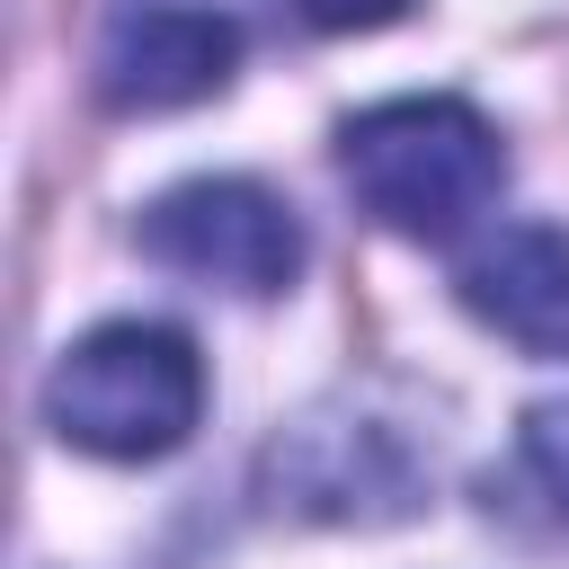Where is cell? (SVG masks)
<instances>
[{
    "label": "cell",
    "mask_w": 569,
    "mask_h": 569,
    "mask_svg": "<svg viewBox=\"0 0 569 569\" xmlns=\"http://www.w3.org/2000/svg\"><path fill=\"white\" fill-rule=\"evenodd\" d=\"M204 418V356L169 320H98L44 373V427L89 462H160Z\"/></svg>",
    "instance_id": "1"
},
{
    "label": "cell",
    "mask_w": 569,
    "mask_h": 569,
    "mask_svg": "<svg viewBox=\"0 0 569 569\" xmlns=\"http://www.w3.org/2000/svg\"><path fill=\"white\" fill-rule=\"evenodd\" d=\"M338 169L382 231L453 240L471 213H489L507 151L471 98H382L338 124Z\"/></svg>",
    "instance_id": "2"
},
{
    "label": "cell",
    "mask_w": 569,
    "mask_h": 569,
    "mask_svg": "<svg viewBox=\"0 0 569 569\" xmlns=\"http://www.w3.org/2000/svg\"><path fill=\"white\" fill-rule=\"evenodd\" d=\"M427 445L400 418H373L365 400H329L311 418H293L267 453L276 507L293 516H329V525H391L427 498Z\"/></svg>",
    "instance_id": "3"
},
{
    "label": "cell",
    "mask_w": 569,
    "mask_h": 569,
    "mask_svg": "<svg viewBox=\"0 0 569 569\" xmlns=\"http://www.w3.org/2000/svg\"><path fill=\"white\" fill-rule=\"evenodd\" d=\"M133 240L169 276L222 284V293H284L302 276V222L258 178H187V187L142 204Z\"/></svg>",
    "instance_id": "4"
},
{
    "label": "cell",
    "mask_w": 569,
    "mask_h": 569,
    "mask_svg": "<svg viewBox=\"0 0 569 569\" xmlns=\"http://www.w3.org/2000/svg\"><path fill=\"white\" fill-rule=\"evenodd\" d=\"M240 62V27L222 9H187V0H160V9H124L107 53H98V89L107 107L124 116H169V107H196L231 80Z\"/></svg>",
    "instance_id": "5"
},
{
    "label": "cell",
    "mask_w": 569,
    "mask_h": 569,
    "mask_svg": "<svg viewBox=\"0 0 569 569\" xmlns=\"http://www.w3.org/2000/svg\"><path fill=\"white\" fill-rule=\"evenodd\" d=\"M462 311L525 347V356H569V231L560 222H498L462 249L453 267Z\"/></svg>",
    "instance_id": "6"
},
{
    "label": "cell",
    "mask_w": 569,
    "mask_h": 569,
    "mask_svg": "<svg viewBox=\"0 0 569 569\" xmlns=\"http://www.w3.org/2000/svg\"><path fill=\"white\" fill-rule=\"evenodd\" d=\"M516 453H525V480L551 498V516L569 525V400H542V409H525V436H516Z\"/></svg>",
    "instance_id": "7"
},
{
    "label": "cell",
    "mask_w": 569,
    "mask_h": 569,
    "mask_svg": "<svg viewBox=\"0 0 569 569\" xmlns=\"http://www.w3.org/2000/svg\"><path fill=\"white\" fill-rule=\"evenodd\" d=\"M311 27H329V36H356V27H391L409 0H293Z\"/></svg>",
    "instance_id": "8"
}]
</instances>
